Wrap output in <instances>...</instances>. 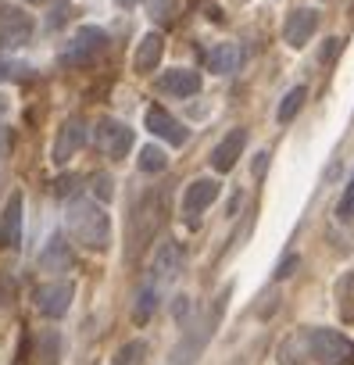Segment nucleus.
I'll return each mask as SVG.
<instances>
[{
    "label": "nucleus",
    "instance_id": "obj_30",
    "mask_svg": "<svg viewBox=\"0 0 354 365\" xmlns=\"http://www.w3.org/2000/svg\"><path fill=\"white\" fill-rule=\"evenodd\" d=\"M8 115V97H0V118Z\"/></svg>",
    "mask_w": 354,
    "mask_h": 365
},
{
    "label": "nucleus",
    "instance_id": "obj_10",
    "mask_svg": "<svg viewBox=\"0 0 354 365\" xmlns=\"http://www.w3.org/2000/svg\"><path fill=\"white\" fill-rule=\"evenodd\" d=\"M157 90L172 93V97H194V93H201V72H194V68H168L157 79Z\"/></svg>",
    "mask_w": 354,
    "mask_h": 365
},
{
    "label": "nucleus",
    "instance_id": "obj_1",
    "mask_svg": "<svg viewBox=\"0 0 354 365\" xmlns=\"http://www.w3.org/2000/svg\"><path fill=\"white\" fill-rule=\"evenodd\" d=\"M65 222H68V233L93 251H104L111 244V219L97 201H86V197L72 201L65 212Z\"/></svg>",
    "mask_w": 354,
    "mask_h": 365
},
{
    "label": "nucleus",
    "instance_id": "obj_25",
    "mask_svg": "<svg viewBox=\"0 0 354 365\" xmlns=\"http://www.w3.org/2000/svg\"><path fill=\"white\" fill-rule=\"evenodd\" d=\"M301 265V258L297 255H286L283 262H279V269H276V279H286V276H293V269Z\"/></svg>",
    "mask_w": 354,
    "mask_h": 365
},
{
    "label": "nucleus",
    "instance_id": "obj_13",
    "mask_svg": "<svg viewBox=\"0 0 354 365\" xmlns=\"http://www.w3.org/2000/svg\"><path fill=\"white\" fill-rule=\"evenodd\" d=\"M244 143H247V129H233V133H226V136L219 140V147L212 150V165H215V172H229V168L236 165Z\"/></svg>",
    "mask_w": 354,
    "mask_h": 365
},
{
    "label": "nucleus",
    "instance_id": "obj_4",
    "mask_svg": "<svg viewBox=\"0 0 354 365\" xmlns=\"http://www.w3.org/2000/svg\"><path fill=\"white\" fill-rule=\"evenodd\" d=\"M33 36V19L29 11L15 4H0V47H22Z\"/></svg>",
    "mask_w": 354,
    "mask_h": 365
},
{
    "label": "nucleus",
    "instance_id": "obj_28",
    "mask_svg": "<svg viewBox=\"0 0 354 365\" xmlns=\"http://www.w3.org/2000/svg\"><path fill=\"white\" fill-rule=\"evenodd\" d=\"M8 147H11V136H8V129H4V125H0V158L8 154Z\"/></svg>",
    "mask_w": 354,
    "mask_h": 365
},
{
    "label": "nucleus",
    "instance_id": "obj_8",
    "mask_svg": "<svg viewBox=\"0 0 354 365\" xmlns=\"http://www.w3.org/2000/svg\"><path fill=\"white\" fill-rule=\"evenodd\" d=\"M315 29H318V11L297 8V11H290V19H286V26H283V40H286L290 47H304V43L315 36Z\"/></svg>",
    "mask_w": 354,
    "mask_h": 365
},
{
    "label": "nucleus",
    "instance_id": "obj_19",
    "mask_svg": "<svg viewBox=\"0 0 354 365\" xmlns=\"http://www.w3.org/2000/svg\"><path fill=\"white\" fill-rule=\"evenodd\" d=\"M304 97H308V90H304V86H293V90L283 97V104H279V122H293L297 111L304 108Z\"/></svg>",
    "mask_w": 354,
    "mask_h": 365
},
{
    "label": "nucleus",
    "instance_id": "obj_23",
    "mask_svg": "<svg viewBox=\"0 0 354 365\" xmlns=\"http://www.w3.org/2000/svg\"><path fill=\"white\" fill-rule=\"evenodd\" d=\"M143 351H147V344H143V340H132V344H125V347L115 354L111 365H140V361H143Z\"/></svg>",
    "mask_w": 354,
    "mask_h": 365
},
{
    "label": "nucleus",
    "instance_id": "obj_11",
    "mask_svg": "<svg viewBox=\"0 0 354 365\" xmlns=\"http://www.w3.org/2000/svg\"><path fill=\"white\" fill-rule=\"evenodd\" d=\"M147 129L154 133V136H161L165 143H172V147H179V143H187V125H179L165 108H147Z\"/></svg>",
    "mask_w": 354,
    "mask_h": 365
},
{
    "label": "nucleus",
    "instance_id": "obj_17",
    "mask_svg": "<svg viewBox=\"0 0 354 365\" xmlns=\"http://www.w3.org/2000/svg\"><path fill=\"white\" fill-rule=\"evenodd\" d=\"M4 237L11 247L22 244V194H11L8 197V208H4Z\"/></svg>",
    "mask_w": 354,
    "mask_h": 365
},
{
    "label": "nucleus",
    "instance_id": "obj_31",
    "mask_svg": "<svg viewBox=\"0 0 354 365\" xmlns=\"http://www.w3.org/2000/svg\"><path fill=\"white\" fill-rule=\"evenodd\" d=\"M118 4H122V8H136V4H140V0H118Z\"/></svg>",
    "mask_w": 354,
    "mask_h": 365
},
{
    "label": "nucleus",
    "instance_id": "obj_15",
    "mask_svg": "<svg viewBox=\"0 0 354 365\" xmlns=\"http://www.w3.org/2000/svg\"><path fill=\"white\" fill-rule=\"evenodd\" d=\"M204 65H208L215 76H229V72H236V68L244 65V51H240L236 43H219V47L208 51Z\"/></svg>",
    "mask_w": 354,
    "mask_h": 365
},
{
    "label": "nucleus",
    "instance_id": "obj_22",
    "mask_svg": "<svg viewBox=\"0 0 354 365\" xmlns=\"http://www.w3.org/2000/svg\"><path fill=\"white\" fill-rule=\"evenodd\" d=\"M19 79H29V65L0 58V83H19Z\"/></svg>",
    "mask_w": 354,
    "mask_h": 365
},
{
    "label": "nucleus",
    "instance_id": "obj_2",
    "mask_svg": "<svg viewBox=\"0 0 354 365\" xmlns=\"http://www.w3.org/2000/svg\"><path fill=\"white\" fill-rule=\"evenodd\" d=\"M308 354L318 365H354V344L336 333V329H311L308 336Z\"/></svg>",
    "mask_w": 354,
    "mask_h": 365
},
{
    "label": "nucleus",
    "instance_id": "obj_20",
    "mask_svg": "<svg viewBox=\"0 0 354 365\" xmlns=\"http://www.w3.org/2000/svg\"><path fill=\"white\" fill-rule=\"evenodd\" d=\"M165 165H168V154H165L157 143H147V147L140 150V168H143V172H165Z\"/></svg>",
    "mask_w": 354,
    "mask_h": 365
},
{
    "label": "nucleus",
    "instance_id": "obj_6",
    "mask_svg": "<svg viewBox=\"0 0 354 365\" xmlns=\"http://www.w3.org/2000/svg\"><path fill=\"white\" fill-rule=\"evenodd\" d=\"M83 143H86V122H83V118H68V122L58 129V140H54V150H51L54 165H65L72 154L83 150Z\"/></svg>",
    "mask_w": 354,
    "mask_h": 365
},
{
    "label": "nucleus",
    "instance_id": "obj_26",
    "mask_svg": "<svg viewBox=\"0 0 354 365\" xmlns=\"http://www.w3.org/2000/svg\"><path fill=\"white\" fill-rule=\"evenodd\" d=\"M93 194H97L100 201L111 197V179H108V175H93Z\"/></svg>",
    "mask_w": 354,
    "mask_h": 365
},
{
    "label": "nucleus",
    "instance_id": "obj_9",
    "mask_svg": "<svg viewBox=\"0 0 354 365\" xmlns=\"http://www.w3.org/2000/svg\"><path fill=\"white\" fill-rule=\"evenodd\" d=\"M179 269H183V247L179 244H161L157 251H154V265H150V276H154V283H172L175 276H179Z\"/></svg>",
    "mask_w": 354,
    "mask_h": 365
},
{
    "label": "nucleus",
    "instance_id": "obj_5",
    "mask_svg": "<svg viewBox=\"0 0 354 365\" xmlns=\"http://www.w3.org/2000/svg\"><path fill=\"white\" fill-rule=\"evenodd\" d=\"M97 147H100V154H108V158L118 161L132 147V129L125 122H118V118H100L97 122Z\"/></svg>",
    "mask_w": 354,
    "mask_h": 365
},
{
    "label": "nucleus",
    "instance_id": "obj_27",
    "mask_svg": "<svg viewBox=\"0 0 354 365\" xmlns=\"http://www.w3.org/2000/svg\"><path fill=\"white\" fill-rule=\"evenodd\" d=\"M336 54H340V40H333V43H329V47L322 51V61H333Z\"/></svg>",
    "mask_w": 354,
    "mask_h": 365
},
{
    "label": "nucleus",
    "instance_id": "obj_14",
    "mask_svg": "<svg viewBox=\"0 0 354 365\" xmlns=\"http://www.w3.org/2000/svg\"><path fill=\"white\" fill-rule=\"evenodd\" d=\"M161 54H165V40H161V33H147V36L140 40V47H136L132 68H136L140 76H147V72H154V68H157Z\"/></svg>",
    "mask_w": 354,
    "mask_h": 365
},
{
    "label": "nucleus",
    "instance_id": "obj_12",
    "mask_svg": "<svg viewBox=\"0 0 354 365\" xmlns=\"http://www.w3.org/2000/svg\"><path fill=\"white\" fill-rule=\"evenodd\" d=\"M215 197H219V182L215 179H194L190 187H187V194H183V215L187 219H197Z\"/></svg>",
    "mask_w": 354,
    "mask_h": 365
},
{
    "label": "nucleus",
    "instance_id": "obj_3",
    "mask_svg": "<svg viewBox=\"0 0 354 365\" xmlns=\"http://www.w3.org/2000/svg\"><path fill=\"white\" fill-rule=\"evenodd\" d=\"M104 43H108L104 29L83 26V29L68 40V47H65V54H61V65H65V68H83V65H90V61L104 51Z\"/></svg>",
    "mask_w": 354,
    "mask_h": 365
},
{
    "label": "nucleus",
    "instance_id": "obj_18",
    "mask_svg": "<svg viewBox=\"0 0 354 365\" xmlns=\"http://www.w3.org/2000/svg\"><path fill=\"white\" fill-rule=\"evenodd\" d=\"M36 361L40 365H58L61 361V336L54 329L40 333V340H36Z\"/></svg>",
    "mask_w": 354,
    "mask_h": 365
},
{
    "label": "nucleus",
    "instance_id": "obj_7",
    "mask_svg": "<svg viewBox=\"0 0 354 365\" xmlns=\"http://www.w3.org/2000/svg\"><path fill=\"white\" fill-rule=\"evenodd\" d=\"M68 304H72V283H43L40 290H36V308L47 315V319H61L65 312H68Z\"/></svg>",
    "mask_w": 354,
    "mask_h": 365
},
{
    "label": "nucleus",
    "instance_id": "obj_21",
    "mask_svg": "<svg viewBox=\"0 0 354 365\" xmlns=\"http://www.w3.org/2000/svg\"><path fill=\"white\" fill-rule=\"evenodd\" d=\"M154 308H157V287L154 283H147L143 290H140V301H136V322H147L150 315H154Z\"/></svg>",
    "mask_w": 354,
    "mask_h": 365
},
{
    "label": "nucleus",
    "instance_id": "obj_29",
    "mask_svg": "<svg viewBox=\"0 0 354 365\" xmlns=\"http://www.w3.org/2000/svg\"><path fill=\"white\" fill-rule=\"evenodd\" d=\"M187 312H190V301H187V297H179V304H175V315H179V319H183Z\"/></svg>",
    "mask_w": 354,
    "mask_h": 365
},
{
    "label": "nucleus",
    "instance_id": "obj_16",
    "mask_svg": "<svg viewBox=\"0 0 354 365\" xmlns=\"http://www.w3.org/2000/svg\"><path fill=\"white\" fill-rule=\"evenodd\" d=\"M40 269H47V272H65V269H72V251H68V244H65L61 237H51V240H47V247L40 251Z\"/></svg>",
    "mask_w": 354,
    "mask_h": 365
},
{
    "label": "nucleus",
    "instance_id": "obj_24",
    "mask_svg": "<svg viewBox=\"0 0 354 365\" xmlns=\"http://www.w3.org/2000/svg\"><path fill=\"white\" fill-rule=\"evenodd\" d=\"M340 215H343V219H354V179L347 182V190H343V201H340Z\"/></svg>",
    "mask_w": 354,
    "mask_h": 365
}]
</instances>
